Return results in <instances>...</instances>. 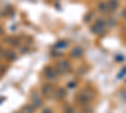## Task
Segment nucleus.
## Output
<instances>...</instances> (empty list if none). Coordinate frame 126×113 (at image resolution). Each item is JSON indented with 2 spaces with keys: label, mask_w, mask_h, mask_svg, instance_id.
Wrapping results in <instances>:
<instances>
[{
  "label": "nucleus",
  "mask_w": 126,
  "mask_h": 113,
  "mask_svg": "<svg viewBox=\"0 0 126 113\" xmlns=\"http://www.w3.org/2000/svg\"><path fill=\"white\" fill-rule=\"evenodd\" d=\"M92 98V93H91V89L90 88H85L82 92L76 96V102L79 104V106H86L88 104V102L91 100Z\"/></svg>",
  "instance_id": "f257e3e1"
},
{
  "label": "nucleus",
  "mask_w": 126,
  "mask_h": 113,
  "mask_svg": "<svg viewBox=\"0 0 126 113\" xmlns=\"http://www.w3.org/2000/svg\"><path fill=\"white\" fill-rule=\"evenodd\" d=\"M56 69H57L58 75H59V74L62 75V74L67 73V72H69V70H71V63H69V60H67V59H61L58 63H57Z\"/></svg>",
  "instance_id": "f03ea898"
},
{
  "label": "nucleus",
  "mask_w": 126,
  "mask_h": 113,
  "mask_svg": "<svg viewBox=\"0 0 126 113\" xmlns=\"http://www.w3.org/2000/svg\"><path fill=\"white\" fill-rule=\"evenodd\" d=\"M43 75H44L46 79H48V80H50V82H52V80H56L57 77H58V73H57L56 67L47 65V67L44 68V70H43Z\"/></svg>",
  "instance_id": "7ed1b4c3"
},
{
  "label": "nucleus",
  "mask_w": 126,
  "mask_h": 113,
  "mask_svg": "<svg viewBox=\"0 0 126 113\" xmlns=\"http://www.w3.org/2000/svg\"><path fill=\"white\" fill-rule=\"evenodd\" d=\"M105 20H101L98 19L96 23H94L92 26H91V32L93 34H103L105 33Z\"/></svg>",
  "instance_id": "20e7f679"
},
{
  "label": "nucleus",
  "mask_w": 126,
  "mask_h": 113,
  "mask_svg": "<svg viewBox=\"0 0 126 113\" xmlns=\"http://www.w3.org/2000/svg\"><path fill=\"white\" fill-rule=\"evenodd\" d=\"M54 87L52 86L50 83H48V84H44V86H42V88H40V94L43 96V97H46V98H50L54 94Z\"/></svg>",
  "instance_id": "39448f33"
},
{
  "label": "nucleus",
  "mask_w": 126,
  "mask_h": 113,
  "mask_svg": "<svg viewBox=\"0 0 126 113\" xmlns=\"http://www.w3.org/2000/svg\"><path fill=\"white\" fill-rule=\"evenodd\" d=\"M30 104H33V107L35 109L43 107V100H42V98H40V94H38L37 92H33V93H32V103Z\"/></svg>",
  "instance_id": "423d86ee"
},
{
  "label": "nucleus",
  "mask_w": 126,
  "mask_h": 113,
  "mask_svg": "<svg viewBox=\"0 0 126 113\" xmlns=\"http://www.w3.org/2000/svg\"><path fill=\"white\" fill-rule=\"evenodd\" d=\"M82 54H83V48H82V47H79V45L73 47V48L71 49V52H69V55H71L72 58H75V59L81 58V57H82Z\"/></svg>",
  "instance_id": "0eeeda50"
},
{
  "label": "nucleus",
  "mask_w": 126,
  "mask_h": 113,
  "mask_svg": "<svg viewBox=\"0 0 126 113\" xmlns=\"http://www.w3.org/2000/svg\"><path fill=\"white\" fill-rule=\"evenodd\" d=\"M53 97H54L56 100H62V99H64V98H66V89H64V88H62V87L56 88Z\"/></svg>",
  "instance_id": "6e6552de"
},
{
  "label": "nucleus",
  "mask_w": 126,
  "mask_h": 113,
  "mask_svg": "<svg viewBox=\"0 0 126 113\" xmlns=\"http://www.w3.org/2000/svg\"><path fill=\"white\" fill-rule=\"evenodd\" d=\"M4 57L8 62H13L16 59V54L13 52V50H6V52H4Z\"/></svg>",
  "instance_id": "1a4fd4ad"
},
{
  "label": "nucleus",
  "mask_w": 126,
  "mask_h": 113,
  "mask_svg": "<svg viewBox=\"0 0 126 113\" xmlns=\"http://www.w3.org/2000/svg\"><path fill=\"white\" fill-rule=\"evenodd\" d=\"M119 6V0H109L107 3V9L111 10V12H113V10H116Z\"/></svg>",
  "instance_id": "9d476101"
},
{
  "label": "nucleus",
  "mask_w": 126,
  "mask_h": 113,
  "mask_svg": "<svg viewBox=\"0 0 126 113\" xmlns=\"http://www.w3.org/2000/svg\"><path fill=\"white\" fill-rule=\"evenodd\" d=\"M67 47H68V43L66 42V40H59L58 43L54 44V49H57V50L64 49V48H67Z\"/></svg>",
  "instance_id": "9b49d317"
},
{
  "label": "nucleus",
  "mask_w": 126,
  "mask_h": 113,
  "mask_svg": "<svg viewBox=\"0 0 126 113\" xmlns=\"http://www.w3.org/2000/svg\"><path fill=\"white\" fill-rule=\"evenodd\" d=\"M34 109L35 108L33 107V104H27L22 108V113H34Z\"/></svg>",
  "instance_id": "f8f14e48"
},
{
  "label": "nucleus",
  "mask_w": 126,
  "mask_h": 113,
  "mask_svg": "<svg viewBox=\"0 0 126 113\" xmlns=\"http://www.w3.org/2000/svg\"><path fill=\"white\" fill-rule=\"evenodd\" d=\"M6 43L10 44V45H18V44H19V38H16V37H10V38L6 39Z\"/></svg>",
  "instance_id": "ddd939ff"
},
{
  "label": "nucleus",
  "mask_w": 126,
  "mask_h": 113,
  "mask_svg": "<svg viewBox=\"0 0 126 113\" xmlns=\"http://www.w3.org/2000/svg\"><path fill=\"white\" fill-rule=\"evenodd\" d=\"M63 113H76V109L72 106H66L63 108Z\"/></svg>",
  "instance_id": "4468645a"
},
{
  "label": "nucleus",
  "mask_w": 126,
  "mask_h": 113,
  "mask_svg": "<svg viewBox=\"0 0 126 113\" xmlns=\"http://www.w3.org/2000/svg\"><path fill=\"white\" fill-rule=\"evenodd\" d=\"M97 9L100 10L101 13H105V12H107V4H105V3H100L98 4V6H97Z\"/></svg>",
  "instance_id": "2eb2a0df"
},
{
  "label": "nucleus",
  "mask_w": 126,
  "mask_h": 113,
  "mask_svg": "<svg viewBox=\"0 0 126 113\" xmlns=\"http://www.w3.org/2000/svg\"><path fill=\"white\" fill-rule=\"evenodd\" d=\"M82 113H92V108L86 104L85 107H82Z\"/></svg>",
  "instance_id": "dca6fc26"
},
{
  "label": "nucleus",
  "mask_w": 126,
  "mask_h": 113,
  "mask_svg": "<svg viewBox=\"0 0 126 113\" xmlns=\"http://www.w3.org/2000/svg\"><path fill=\"white\" fill-rule=\"evenodd\" d=\"M76 86H77L76 82H69V83L67 84V88L68 89H73V88H76Z\"/></svg>",
  "instance_id": "f3484780"
},
{
  "label": "nucleus",
  "mask_w": 126,
  "mask_h": 113,
  "mask_svg": "<svg viewBox=\"0 0 126 113\" xmlns=\"http://www.w3.org/2000/svg\"><path fill=\"white\" fill-rule=\"evenodd\" d=\"M1 68H0V75H3L4 73H5V70H6V67L5 65H0Z\"/></svg>",
  "instance_id": "a211bd4d"
},
{
  "label": "nucleus",
  "mask_w": 126,
  "mask_h": 113,
  "mask_svg": "<svg viewBox=\"0 0 126 113\" xmlns=\"http://www.w3.org/2000/svg\"><path fill=\"white\" fill-rule=\"evenodd\" d=\"M42 113H52V111H50V108H44L42 111Z\"/></svg>",
  "instance_id": "6ab92c4d"
},
{
  "label": "nucleus",
  "mask_w": 126,
  "mask_h": 113,
  "mask_svg": "<svg viewBox=\"0 0 126 113\" xmlns=\"http://www.w3.org/2000/svg\"><path fill=\"white\" fill-rule=\"evenodd\" d=\"M3 33V29H1V26H0V34H1Z\"/></svg>",
  "instance_id": "aec40b11"
},
{
  "label": "nucleus",
  "mask_w": 126,
  "mask_h": 113,
  "mask_svg": "<svg viewBox=\"0 0 126 113\" xmlns=\"http://www.w3.org/2000/svg\"><path fill=\"white\" fill-rule=\"evenodd\" d=\"M0 58H1V52H0Z\"/></svg>",
  "instance_id": "412c9836"
}]
</instances>
